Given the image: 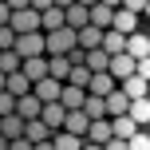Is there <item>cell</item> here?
I'll return each mask as SVG.
<instances>
[{
	"label": "cell",
	"instance_id": "cell-1",
	"mask_svg": "<svg viewBox=\"0 0 150 150\" xmlns=\"http://www.w3.org/2000/svg\"><path fill=\"white\" fill-rule=\"evenodd\" d=\"M8 28H12L16 36H32V32H40V12L28 4V0H16V4H12V20H8Z\"/></svg>",
	"mask_w": 150,
	"mask_h": 150
},
{
	"label": "cell",
	"instance_id": "cell-2",
	"mask_svg": "<svg viewBox=\"0 0 150 150\" xmlns=\"http://www.w3.org/2000/svg\"><path fill=\"white\" fill-rule=\"evenodd\" d=\"M20 59H40L47 55V36L44 32H32V36H16V47H12Z\"/></svg>",
	"mask_w": 150,
	"mask_h": 150
},
{
	"label": "cell",
	"instance_id": "cell-3",
	"mask_svg": "<svg viewBox=\"0 0 150 150\" xmlns=\"http://www.w3.org/2000/svg\"><path fill=\"white\" fill-rule=\"evenodd\" d=\"M75 47H79V40H75L71 28H59V32H52V36H47V55H63V59H67Z\"/></svg>",
	"mask_w": 150,
	"mask_h": 150
},
{
	"label": "cell",
	"instance_id": "cell-4",
	"mask_svg": "<svg viewBox=\"0 0 150 150\" xmlns=\"http://www.w3.org/2000/svg\"><path fill=\"white\" fill-rule=\"evenodd\" d=\"M87 24H91V4H67V8H63V28L83 32Z\"/></svg>",
	"mask_w": 150,
	"mask_h": 150
},
{
	"label": "cell",
	"instance_id": "cell-5",
	"mask_svg": "<svg viewBox=\"0 0 150 150\" xmlns=\"http://www.w3.org/2000/svg\"><path fill=\"white\" fill-rule=\"evenodd\" d=\"M32 95L40 99V103H59V95H63V83L59 79H52V75H47V79H40V83H32Z\"/></svg>",
	"mask_w": 150,
	"mask_h": 150
},
{
	"label": "cell",
	"instance_id": "cell-6",
	"mask_svg": "<svg viewBox=\"0 0 150 150\" xmlns=\"http://www.w3.org/2000/svg\"><path fill=\"white\" fill-rule=\"evenodd\" d=\"M107 75H111L115 83L134 79V59H130V55H111V67H107Z\"/></svg>",
	"mask_w": 150,
	"mask_h": 150
},
{
	"label": "cell",
	"instance_id": "cell-7",
	"mask_svg": "<svg viewBox=\"0 0 150 150\" xmlns=\"http://www.w3.org/2000/svg\"><path fill=\"white\" fill-rule=\"evenodd\" d=\"M115 12H119V4H95V8H91V28H99V32H111Z\"/></svg>",
	"mask_w": 150,
	"mask_h": 150
},
{
	"label": "cell",
	"instance_id": "cell-8",
	"mask_svg": "<svg viewBox=\"0 0 150 150\" xmlns=\"http://www.w3.org/2000/svg\"><path fill=\"white\" fill-rule=\"evenodd\" d=\"M111 32H119V36H138V16L134 12H127V8H119L115 12V24H111Z\"/></svg>",
	"mask_w": 150,
	"mask_h": 150
},
{
	"label": "cell",
	"instance_id": "cell-9",
	"mask_svg": "<svg viewBox=\"0 0 150 150\" xmlns=\"http://www.w3.org/2000/svg\"><path fill=\"white\" fill-rule=\"evenodd\" d=\"M63 119H67V111H63V103H47L44 111H40V122H44V127L52 130V134H55V130H63Z\"/></svg>",
	"mask_w": 150,
	"mask_h": 150
},
{
	"label": "cell",
	"instance_id": "cell-10",
	"mask_svg": "<svg viewBox=\"0 0 150 150\" xmlns=\"http://www.w3.org/2000/svg\"><path fill=\"white\" fill-rule=\"evenodd\" d=\"M63 130H67V134H75V138H87L91 119H87L83 111H67V119H63Z\"/></svg>",
	"mask_w": 150,
	"mask_h": 150
},
{
	"label": "cell",
	"instance_id": "cell-11",
	"mask_svg": "<svg viewBox=\"0 0 150 150\" xmlns=\"http://www.w3.org/2000/svg\"><path fill=\"white\" fill-rule=\"evenodd\" d=\"M127 111H130V99L122 95V87L111 91L107 95V119H127Z\"/></svg>",
	"mask_w": 150,
	"mask_h": 150
},
{
	"label": "cell",
	"instance_id": "cell-12",
	"mask_svg": "<svg viewBox=\"0 0 150 150\" xmlns=\"http://www.w3.org/2000/svg\"><path fill=\"white\" fill-rule=\"evenodd\" d=\"M75 40H79V52H99V47H103V32L99 28H83V32H75Z\"/></svg>",
	"mask_w": 150,
	"mask_h": 150
},
{
	"label": "cell",
	"instance_id": "cell-13",
	"mask_svg": "<svg viewBox=\"0 0 150 150\" xmlns=\"http://www.w3.org/2000/svg\"><path fill=\"white\" fill-rule=\"evenodd\" d=\"M40 111H44V103H40L36 95H24V99H16V115H20L24 122H32V119H40Z\"/></svg>",
	"mask_w": 150,
	"mask_h": 150
},
{
	"label": "cell",
	"instance_id": "cell-14",
	"mask_svg": "<svg viewBox=\"0 0 150 150\" xmlns=\"http://www.w3.org/2000/svg\"><path fill=\"white\" fill-rule=\"evenodd\" d=\"M111 119H99V122H91V130H87V142L91 146H107V142H111Z\"/></svg>",
	"mask_w": 150,
	"mask_h": 150
},
{
	"label": "cell",
	"instance_id": "cell-15",
	"mask_svg": "<svg viewBox=\"0 0 150 150\" xmlns=\"http://www.w3.org/2000/svg\"><path fill=\"white\" fill-rule=\"evenodd\" d=\"M24 79L28 83H40V79H47V55H40V59H24Z\"/></svg>",
	"mask_w": 150,
	"mask_h": 150
},
{
	"label": "cell",
	"instance_id": "cell-16",
	"mask_svg": "<svg viewBox=\"0 0 150 150\" xmlns=\"http://www.w3.org/2000/svg\"><path fill=\"white\" fill-rule=\"evenodd\" d=\"M24 138H28L32 146H40V142H52V130H47L40 119H32V122H24Z\"/></svg>",
	"mask_w": 150,
	"mask_h": 150
},
{
	"label": "cell",
	"instance_id": "cell-17",
	"mask_svg": "<svg viewBox=\"0 0 150 150\" xmlns=\"http://www.w3.org/2000/svg\"><path fill=\"white\" fill-rule=\"evenodd\" d=\"M111 91H119V83H115L111 75H91V87H87V95H95V99H107Z\"/></svg>",
	"mask_w": 150,
	"mask_h": 150
},
{
	"label": "cell",
	"instance_id": "cell-18",
	"mask_svg": "<svg viewBox=\"0 0 150 150\" xmlns=\"http://www.w3.org/2000/svg\"><path fill=\"white\" fill-rule=\"evenodd\" d=\"M0 138H8V142L24 138V119H20V115H8V119H0Z\"/></svg>",
	"mask_w": 150,
	"mask_h": 150
},
{
	"label": "cell",
	"instance_id": "cell-19",
	"mask_svg": "<svg viewBox=\"0 0 150 150\" xmlns=\"http://www.w3.org/2000/svg\"><path fill=\"white\" fill-rule=\"evenodd\" d=\"M83 67H87L91 75H107V67H111V55L99 47V52H87V59H83Z\"/></svg>",
	"mask_w": 150,
	"mask_h": 150
},
{
	"label": "cell",
	"instance_id": "cell-20",
	"mask_svg": "<svg viewBox=\"0 0 150 150\" xmlns=\"http://www.w3.org/2000/svg\"><path fill=\"white\" fill-rule=\"evenodd\" d=\"M119 87H122V95H127L130 103H138V99H150V83H142L138 75H134V79H127V83H119Z\"/></svg>",
	"mask_w": 150,
	"mask_h": 150
},
{
	"label": "cell",
	"instance_id": "cell-21",
	"mask_svg": "<svg viewBox=\"0 0 150 150\" xmlns=\"http://www.w3.org/2000/svg\"><path fill=\"white\" fill-rule=\"evenodd\" d=\"M83 99H87V91H79V87H67V83H63V95H59L63 111H83Z\"/></svg>",
	"mask_w": 150,
	"mask_h": 150
},
{
	"label": "cell",
	"instance_id": "cell-22",
	"mask_svg": "<svg viewBox=\"0 0 150 150\" xmlns=\"http://www.w3.org/2000/svg\"><path fill=\"white\" fill-rule=\"evenodd\" d=\"M127 55H130V59H134V63H138V59H146V55H150V40L142 36V32L127 40Z\"/></svg>",
	"mask_w": 150,
	"mask_h": 150
},
{
	"label": "cell",
	"instance_id": "cell-23",
	"mask_svg": "<svg viewBox=\"0 0 150 150\" xmlns=\"http://www.w3.org/2000/svg\"><path fill=\"white\" fill-rule=\"evenodd\" d=\"M127 119L134 122L138 130H142L146 122H150V99H138V103H130V111H127Z\"/></svg>",
	"mask_w": 150,
	"mask_h": 150
},
{
	"label": "cell",
	"instance_id": "cell-24",
	"mask_svg": "<svg viewBox=\"0 0 150 150\" xmlns=\"http://www.w3.org/2000/svg\"><path fill=\"white\" fill-rule=\"evenodd\" d=\"M103 52H107V55H127V36H119V32H103Z\"/></svg>",
	"mask_w": 150,
	"mask_h": 150
},
{
	"label": "cell",
	"instance_id": "cell-25",
	"mask_svg": "<svg viewBox=\"0 0 150 150\" xmlns=\"http://www.w3.org/2000/svg\"><path fill=\"white\" fill-rule=\"evenodd\" d=\"M83 115H87L91 122L107 119V99H95V95H87V99H83Z\"/></svg>",
	"mask_w": 150,
	"mask_h": 150
},
{
	"label": "cell",
	"instance_id": "cell-26",
	"mask_svg": "<svg viewBox=\"0 0 150 150\" xmlns=\"http://www.w3.org/2000/svg\"><path fill=\"white\" fill-rule=\"evenodd\" d=\"M4 91H8V95H12V99H24V95H32V83L24 79V71H20V75H8Z\"/></svg>",
	"mask_w": 150,
	"mask_h": 150
},
{
	"label": "cell",
	"instance_id": "cell-27",
	"mask_svg": "<svg viewBox=\"0 0 150 150\" xmlns=\"http://www.w3.org/2000/svg\"><path fill=\"white\" fill-rule=\"evenodd\" d=\"M47 75H52V79H59V83H67V75H71V63L63 59V55H47Z\"/></svg>",
	"mask_w": 150,
	"mask_h": 150
},
{
	"label": "cell",
	"instance_id": "cell-28",
	"mask_svg": "<svg viewBox=\"0 0 150 150\" xmlns=\"http://www.w3.org/2000/svg\"><path fill=\"white\" fill-rule=\"evenodd\" d=\"M83 142H87V138H75V134H67V130H55V134H52V146L55 150H83Z\"/></svg>",
	"mask_w": 150,
	"mask_h": 150
},
{
	"label": "cell",
	"instance_id": "cell-29",
	"mask_svg": "<svg viewBox=\"0 0 150 150\" xmlns=\"http://www.w3.org/2000/svg\"><path fill=\"white\" fill-rule=\"evenodd\" d=\"M111 134H115V138H122V142H130V138L138 134V127H134L130 119H111Z\"/></svg>",
	"mask_w": 150,
	"mask_h": 150
},
{
	"label": "cell",
	"instance_id": "cell-30",
	"mask_svg": "<svg viewBox=\"0 0 150 150\" xmlns=\"http://www.w3.org/2000/svg\"><path fill=\"white\" fill-rule=\"evenodd\" d=\"M20 67H24V59L16 52H0V71L4 75H20Z\"/></svg>",
	"mask_w": 150,
	"mask_h": 150
},
{
	"label": "cell",
	"instance_id": "cell-31",
	"mask_svg": "<svg viewBox=\"0 0 150 150\" xmlns=\"http://www.w3.org/2000/svg\"><path fill=\"white\" fill-rule=\"evenodd\" d=\"M67 87L87 91V87H91V71H87V67H71V75H67Z\"/></svg>",
	"mask_w": 150,
	"mask_h": 150
},
{
	"label": "cell",
	"instance_id": "cell-32",
	"mask_svg": "<svg viewBox=\"0 0 150 150\" xmlns=\"http://www.w3.org/2000/svg\"><path fill=\"white\" fill-rule=\"evenodd\" d=\"M8 115H16V99L8 91H0V119H8Z\"/></svg>",
	"mask_w": 150,
	"mask_h": 150
},
{
	"label": "cell",
	"instance_id": "cell-33",
	"mask_svg": "<svg viewBox=\"0 0 150 150\" xmlns=\"http://www.w3.org/2000/svg\"><path fill=\"white\" fill-rule=\"evenodd\" d=\"M127 150H150V134H146V130H138V134L127 142Z\"/></svg>",
	"mask_w": 150,
	"mask_h": 150
},
{
	"label": "cell",
	"instance_id": "cell-34",
	"mask_svg": "<svg viewBox=\"0 0 150 150\" xmlns=\"http://www.w3.org/2000/svg\"><path fill=\"white\" fill-rule=\"evenodd\" d=\"M134 75H138L142 83H150V55H146V59H138V63H134Z\"/></svg>",
	"mask_w": 150,
	"mask_h": 150
},
{
	"label": "cell",
	"instance_id": "cell-35",
	"mask_svg": "<svg viewBox=\"0 0 150 150\" xmlns=\"http://www.w3.org/2000/svg\"><path fill=\"white\" fill-rule=\"evenodd\" d=\"M8 20H12V4H0V28H8Z\"/></svg>",
	"mask_w": 150,
	"mask_h": 150
},
{
	"label": "cell",
	"instance_id": "cell-36",
	"mask_svg": "<svg viewBox=\"0 0 150 150\" xmlns=\"http://www.w3.org/2000/svg\"><path fill=\"white\" fill-rule=\"evenodd\" d=\"M8 150H32V142L28 138H16V142H8Z\"/></svg>",
	"mask_w": 150,
	"mask_h": 150
},
{
	"label": "cell",
	"instance_id": "cell-37",
	"mask_svg": "<svg viewBox=\"0 0 150 150\" xmlns=\"http://www.w3.org/2000/svg\"><path fill=\"white\" fill-rule=\"evenodd\" d=\"M103 150H127V142H122V138H111V142H107Z\"/></svg>",
	"mask_w": 150,
	"mask_h": 150
},
{
	"label": "cell",
	"instance_id": "cell-38",
	"mask_svg": "<svg viewBox=\"0 0 150 150\" xmlns=\"http://www.w3.org/2000/svg\"><path fill=\"white\" fill-rule=\"evenodd\" d=\"M32 150H55V146L52 142H40V146H32Z\"/></svg>",
	"mask_w": 150,
	"mask_h": 150
},
{
	"label": "cell",
	"instance_id": "cell-39",
	"mask_svg": "<svg viewBox=\"0 0 150 150\" xmlns=\"http://www.w3.org/2000/svg\"><path fill=\"white\" fill-rule=\"evenodd\" d=\"M4 83H8V75H4V71H0V91H4Z\"/></svg>",
	"mask_w": 150,
	"mask_h": 150
},
{
	"label": "cell",
	"instance_id": "cell-40",
	"mask_svg": "<svg viewBox=\"0 0 150 150\" xmlns=\"http://www.w3.org/2000/svg\"><path fill=\"white\" fill-rule=\"evenodd\" d=\"M83 150H103V146H91V142H83Z\"/></svg>",
	"mask_w": 150,
	"mask_h": 150
},
{
	"label": "cell",
	"instance_id": "cell-41",
	"mask_svg": "<svg viewBox=\"0 0 150 150\" xmlns=\"http://www.w3.org/2000/svg\"><path fill=\"white\" fill-rule=\"evenodd\" d=\"M0 150H8V138H0Z\"/></svg>",
	"mask_w": 150,
	"mask_h": 150
},
{
	"label": "cell",
	"instance_id": "cell-42",
	"mask_svg": "<svg viewBox=\"0 0 150 150\" xmlns=\"http://www.w3.org/2000/svg\"><path fill=\"white\" fill-rule=\"evenodd\" d=\"M142 12H146V16H150V4H142Z\"/></svg>",
	"mask_w": 150,
	"mask_h": 150
}]
</instances>
